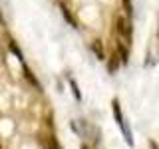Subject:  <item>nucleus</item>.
<instances>
[{
	"mask_svg": "<svg viewBox=\"0 0 159 149\" xmlns=\"http://www.w3.org/2000/svg\"><path fill=\"white\" fill-rule=\"evenodd\" d=\"M116 24H117V34L125 40V44L129 46V44H131V24H129V20L123 18V16H119Z\"/></svg>",
	"mask_w": 159,
	"mask_h": 149,
	"instance_id": "1",
	"label": "nucleus"
},
{
	"mask_svg": "<svg viewBox=\"0 0 159 149\" xmlns=\"http://www.w3.org/2000/svg\"><path fill=\"white\" fill-rule=\"evenodd\" d=\"M60 8H62V14H64V18H66L68 20V24H70V26H74V28H78V20L76 18H74V14L72 12H70V8L66 6V4H60Z\"/></svg>",
	"mask_w": 159,
	"mask_h": 149,
	"instance_id": "2",
	"label": "nucleus"
},
{
	"mask_svg": "<svg viewBox=\"0 0 159 149\" xmlns=\"http://www.w3.org/2000/svg\"><path fill=\"white\" fill-rule=\"evenodd\" d=\"M92 52L96 54V58L98 60H106V52H103V46H102V42H99V40H93L92 42Z\"/></svg>",
	"mask_w": 159,
	"mask_h": 149,
	"instance_id": "3",
	"label": "nucleus"
},
{
	"mask_svg": "<svg viewBox=\"0 0 159 149\" xmlns=\"http://www.w3.org/2000/svg\"><path fill=\"white\" fill-rule=\"evenodd\" d=\"M119 127H121V131H123V137H125L127 145H133V135H131V129H129V125H127L125 119H123V121L119 123Z\"/></svg>",
	"mask_w": 159,
	"mask_h": 149,
	"instance_id": "4",
	"label": "nucleus"
},
{
	"mask_svg": "<svg viewBox=\"0 0 159 149\" xmlns=\"http://www.w3.org/2000/svg\"><path fill=\"white\" fill-rule=\"evenodd\" d=\"M119 64H121V60H119L116 54H113V56H109L107 58V70H109V74H116L117 68H119Z\"/></svg>",
	"mask_w": 159,
	"mask_h": 149,
	"instance_id": "5",
	"label": "nucleus"
},
{
	"mask_svg": "<svg viewBox=\"0 0 159 149\" xmlns=\"http://www.w3.org/2000/svg\"><path fill=\"white\" fill-rule=\"evenodd\" d=\"M22 68H24V78H26V79H28V82H30V84H32V86H34V88H36V89H40V84H38V79H36V78H34V74H32V72H30V68L26 66V64H22Z\"/></svg>",
	"mask_w": 159,
	"mask_h": 149,
	"instance_id": "6",
	"label": "nucleus"
},
{
	"mask_svg": "<svg viewBox=\"0 0 159 149\" xmlns=\"http://www.w3.org/2000/svg\"><path fill=\"white\" fill-rule=\"evenodd\" d=\"M42 145H44V149H62L56 137H44L42 139Z\"/></svg>",
	"mask_w": 159,
	"mask_h": 149,
	"instance_id": "7",
	"label": "nucleus"
},
{
	"mask_svg": "<svg viewBox=\"0 0 159 149\" xmlns=\"http://www.w3.org/2000/svg\"><path fill=\"white\" fill-rule=\"evenodd\" d=\"M111 107H113V117H116V121H117V125L123 121V115H121V109H119V102L117 99H113L111 102Z\"/></svg>",
	"mask_w": 159,
	"mask_h": 149,
	"instance_id": "8",
	"label": "nucleus"
},
{
	"mask_svg": "<svg viewBox=\"0 0 159 149\" xmlns=\"http://www.w3.org/2000/svg\"><path fill=\"white\" fill-rule=\"evenodd\" d=\"M70 88H72V93H74V97H76L78 102H80V99H82V93H80V89H78V84H76V79H72V78H70Z\"/></svg>",
	"mask_w": 159,
	"mask_h": 149,
	"instance_id": "9",
	"label": "nucleus"
},
{
	"mask_svg": "<svg viewBox=\"0 0 159 149\" xmlns=\"http://www.w3.org/2000/svg\"><path fill=\"white\" fill-rule=\"evenodd\" d=\"M117 50H119V54H121V58H119V60H121V64H127V44H125V46H121V42H119V46H117Z\"/></svg>",
	"mask_w": 159,
	"mask_h": 149,
	"instance_id": "10",
	"label": "nucleus"
},
{
	"mask_svg": "<svg viewBox=\"0 0 159 149\" xmlns=\"http://www.w3.org/2000/svg\"><path fill=\"white\" fill-rule=\"evenodd\" d=\"M10 50H12V52L14 54H16V58L20 60V64H24V58H22V52H20V48L16 46V44H14V42H10Z\"/></svg>",
	"mask_w": 159,
	"mask_h": 149,
	"instance_id": "11",
	"label": "nucleus"
},
{
	"mask_svg": "<svg viewBox=\"0 0 159 149\" xmlns=\"http://www.w3.org/2000/svg\"><path fill=\"white\" fill-rule=\"evenodd\" d=\"M123 6H125V14H127V18L133 14V4H131V0H123Z\"/></svg>",
	"mask_w": 159,
	"mask_h": 149,
	"instance_id": "12",
	"label": "nucleus"
},
{
	"mask_svg": "<svg viewBox=\"0 0 159 149\" xmlns=\"http://www.w3.org/2000/svg\"><path fill=\"white\" fill-rule=\"evenodd\" d=\"M149 147H151V149H159V145H157L155 141H149Z\"/></svg>",
	"mask_w": 159,
	"mask_h": 149,
	"instance_id": "13",
	"label": "nucleus"
},
{
	"mask_svg": "<svg viewBox=\"0 0 159 149\" xmlns=\"http://www.w3.org/2000/svg\"><path fill=\"white\" fill-rule=\"evenodd\" d=\"M82 149H88V147H86V145H82Z\"/></svg>",
	"mask_w": 159,
	"mask_h": 149,
	"instance_id": "14",
	"label": "nucleus"
},
{
	"mask_svg": "<svg viewBox=\"0 0 159 149\" xmlns=\"http://www.w3.org/2000/svg\"><path fill=\"white\" fill-rule=\"evenodd\" d=\"M0 149H2V147H0Z\"/></svg>",
	"mask_w": 159,
	"mask_h": 149,
	"instance_id": "15",
	"label": "nucleus"
}]
</instances>
